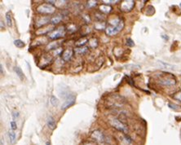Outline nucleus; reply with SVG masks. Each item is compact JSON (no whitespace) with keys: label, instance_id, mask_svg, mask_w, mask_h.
I'll use <instances>...</instances> for the list:
<instances>
[{"label":"nucleus","instance_id":"obj_1","mask_svg":"<svg viewBox=\"0 0 181 145\" xmlns=\"http://www.w3.org/2000/svg\"><path fill=\"white\" fill-rule=\"evenodd\" d=\"M158 82L166 87H172L176 84V79L175 77L170 73H162L158 76Z\"/></svg>","mask_w":181,"mask_h":145},{"label":"nucleus","instance_id":"obj_2","mask_svg":"<svg viewBox=\"0 0 181 145\" xmlns=\"http://www.w3.org/2000/svg\"><path fill=\"white\" fill-rule=\"evenodd\" d=\"M109 122L111 125L112 127L114 129H116L117 131H118L120 132L123 133V134H127L128 133V127L127 126L124 124L122 121L116 118V117H110L109 119Z\"/></svg>","mask_w":181,"mask_h":145},{"label":"nucleus","instance_id":"obj_3","mask_svg":"<svg viewBox=\"0 0 181 145\" xmlns=\"http://www.w3.org/2000/svg\"><path fill=\"white\" fill-rule=\"evenodd\" d=\"M123 28H124V22L122 21L118 25H109L105 29V32H106L107 35L113 36V35H116L117 33H118Z\"/></svg>","mask_w":181,"mask_h":145},{"label":"nucleus","instance_id":"obj_4","mask_svg":"<svg viewBox=\"0 0 181 145\" xmlns=\"http://www.w3.org/2000/svg\"><path fill=\"white\" fill-rule=\"evenodd\" d=\"M55 7L52 6L51 4H47V3H43L41 4L37 7L38 12L41 13V14H52L55 12Z\"/></svg>","mask_w":181,"mask_h":145},{"label":"nucleus","instance_id":"obj_5","mask_svg":"<svg viewBox=\"0 0 181 145\" xmlns=\"http://www.w3.org/2000/svg\"><path fill=\"white\" fill-rule=\"evenodd\" d=\"M75 96L73 94H68L66 95V98H65V100L64 102V104H62V107H61V109L62 110H65L66 108H68L70 106H72L73 104H74L75 103Z\"/></svg>","mask_w":181,"mask_h":145},{"label":"nucleus","instance_id":"obj_6","mask_svg":"<svg viewBox=\"0 0 181 145\" xmlns=\"http://www.w3.org/2000/svg\"><path fill=\"white\" fill-rule=\"evenodd\" d=\"M65 34V27H61L59 29H57L56 30H54L49 33V38L51 39H58V38H62Z\"/></svg>","mask_w":181,"mask_h":145},{"label":"nucleus","instance_id":"obj_7","mask_svg":"<svg viewBox=\"0 0 181 145\" xmlns=\"http://www.w3.org/2000/svg\"><path fill=\"white\" fill-rule=\"evenodd\" d=\"M135 1L132 0H128V1H123V3L121 5V10L125 12H131L133 9V7L135 6Z\"/></svg>","mask_w":181,"mask_h":145},{"label":"nucleus","instance_id":"obj_8","mask_svg":"<svg viewBox=\"0 0 181 145\" xmlns=\"http://www.w3.org/2000/svg\"><path fill=\"white\" fill-rule=\"evenodd\" d=\"M91 137L93 138L95 140H96L99 143H104L105 141V135L101 132L100 131H94L93 132L91 133Z\"/></svg>","mask_w":181,"mask_h":145},{"label":"nucleus","instance_id":"obj_9","mask_svg":"<svg viewBox=\"0 0 181 145\" xmlns=\"http://www.w3.org/2000/svg\"><path fill=\"white\" fill-rule=\"evenodd\" d=\"M73 54H74V51L71 48L65 50L62 53L63 60L64 61H69V60L71 59V57L73 56Z\"/></svg>","mask_w":181,"mask_h":145},{"label":"nucleus","instance_id":"obj_10","mask_svg":"<svg viewBox=\"0 0 181 145\" xmlns=\"http://www.w3.org/2000/svg\"><path fill=\"white\" fill-rule=\"evenodd\" d=\"M50 21V19H49V17H40V18H38L37 20V21H36V27H41V26H43V25H46L47 23H48Z\"/></svg>","mask_w":181,"mask_h":145},{"label":"nucleus","instance_id":"obj_11","mask_svg":"<svg viewBox=\"0 0 181 145\" xmlns=\"http://www.w3.org/2000/svg\"><path fill=\"white\" fill-rule=\"evenodd\" d=\"M47 125L51 130H54L56 128V120L53 117H49L47 120Z\"/></svg>","mask_w":181,"mask_h":145},{"label":"nucleus","instance_id":"obj_12","mask_svg":"<svg viewBox=\"0 0 181 145\" xmlns=\"http://www.w3.org/2000/svg\"><path fill=\"white\" fill-rule=\"evenodd\" d=\"M88 42H89L88 38L84 37V38H82L80 39H78L76 43H75V45L78 47H82V46H83L84 44H86Z\"/></svg>","mask_w":181,"mask_h":145},{"label":"nucleus","instance_id":"obj_13","mask_svg":"<svg viewBox=\"0 0 181 145\" xmlns=\"http://www.w3.org/2000/svg\"><path fill=\"white\" fill-rule=\"evenodd\" d=\"M14 70H15L16 75L18 76L19 78H20V80H23V79H24V73H23V71L21 70V69H20V67H18V66H16Z\"/></svg>","mask_w":181,"mask_h":145},{"label":"nucleus","instance_id":"obj_14","mask_svg":"<svg viewBox=\"0 0 181 145\" xmlns=\"http://www.w3.org/2000/svg\"><path fill=\"white\" fill-rule=\"evenodd\" d=\"M100 12L104 13H109L112 11V7L110 6L105 5V4H103V5H101L100 7Z\"/></svg>","mask_w":181,"mask_h":145},{"label":"nucleus","instance_id":"obj_15","mask_svg":"<svg viewBox=\"0 0 181 145\" xmlns=\"http://www.w3.org/2000/svg\"><path fill=\"white\" fill-rule=\"evenodd\" d=\"M74 51L78 55H84L88 51V48L86 47H78Z\"/></svg>","mask_w":181,"mask_h":145},{"label":"nucleus","instance_id":"obj_16","mask_svg":"<svg viewBox=\"0 0 181 145\" xmlns=\"http://www.w3.org/2000/svg\"><path fill=\"white\" fill-rule=\"evenodd\" d=\"M89 47L91 48H95L98 46V40L96 38H91L89 40Z\"/></svg>","mask_w":181,"mask_h":145},{"label":"nucleus","instance_id":"obj_17","mask_svg":"<svg viewBox=\"0 0 181 145\" xmlns=\"http://www.w3.org/2000/svg\"><path fill=\"white\" fill-rule=\"evenodd\" d=\"M8 135H9V139H10V142L12 143V144H15V142H16V133L15 131H10L9 133H8Z\"/></svg>","mask_w":181,"mask_h":145},{"label":"nucleus","instance_id":"obj_18","mask_svg":"<svg viewBox=\"0 0 181 145\" xmlns=\"http://www.w3.org/2000/svg\"><path fill=\"white\" fill-rule=\"evenodd\" d=\"M14 45H15L16 47H18V48H22V47H24L25 46V43H24L22 40H20V39H16V40H15V41H14Z\"/></svg>","mask_w":181,"mask_h":145},{"label":"nucleus","instance_id":"obj_19","mask_svg":"<svg viewBox=\"0 0 181 145\" xmlns=\"http://www.w3.org/2000/svg\"><path fill=\"white\" fill-rule=\"evenodd\" d=\"M6 21H7V25L10 27L13 26V20H12V16H11V13L7 12L6 13Z\"/></svg>","mask_w":181,"mask_h":145},{"label":"nucleus","instance_id":"obj_20","mask_svg":"<svg viewBox=\"0 0 181 145\" xmlns=\"http://www.w3.org/2000/svg\"><path fill=\"white\" fill-rule=\"evenodd\" d=\"M61 20H62V18L61 16H56V17L51 20V22L52 25H57L61 21Z\"/></svg>","mask_w":181,"mask_h":145},{"label":"nucleus","instance_id":"obj_21","mask_svg":"<svg viewBox=\"0 0 181 145\" xmlns=\"http://www.w3.org/2000/svg\"><path fill=\"white\" fill-rule=\"evenodd\" d=\"M95 28L96 30H104V29H106L105 23H103V22H97V23L95 25Z\"/></svg>","mask_w":181,"mask_h":145},{"label":"nucleus","instance_id":"obj_22","mask_svg":"<svg viewBox=\"0 0 181 145\" xmlns=\"http://www.w3.org/2000/svg\"><path fill=\"white\" fill-rule=\"evenodd\" d=\"M51 104L53 105V106H57L58 105V104H59V100H58V99L57 98H56V96H51Z\"/></svg>","mask_w":181,"mask_h":145},{"label":"nucleus","instance_id":"obj_23","mask_svg":"<svg viewBox=\"0 0 181 145\" xmlns=\"http://www.w3.org/2000/svg\"><path fill=\"white\" fill-rule=\"evenodd\" d=\"M160 64L163 66V68H166V69H170V70H174V66L171 65V64H169L164 63L163 61H159Z\"/></svg>","mask_w":181,"mask_h":145},{"label":"nucleus","instance_id":"obj_24","mask_svg":"<svg viewBox=\"0 0 181 145\" xmlns=\"http://www.w3.org/2000/svg\"><path fill=\"white\" fill-rule=\"evenodd\" d=\"M10 126H11V130L13 131H15L17 129V126H16V123L15 121H12L10 122Z\"/></svg>","mask_w":181,"mask_h":145},{"label":"nucleus","instance_id":"obj_25","mask_svg":"<svg viewBox=\"0 0 181 145\" xmlns=\"http://www.w3.org/2000/svg\"><path fill=\"white\" fill-rule=\"evenodd\" d=\"M96 4H97V1H88V7L90 8L96 6Z\"/></svg>","mask_w":181,"mask_h":145},{"label":"nucleus","instance_id":"obj_26","mask_svg":"<svg viewBox=\"0 0 181 145\" xmlns=\"http://www.w3.org/2000/svg\"><path fill=\"white\" fill-rule=\"evenodd\" d=\"M126 45L128 47H134L135 43H134V42H133V40L131 38H127L126 39Z\"/></svg>","mask_w":181,"mask_h":145},{"label":"nucleus","instance_id":"obj_27","mask_svg":"<svg viewBox=\"0 0 181 145\" xmlns=\"http://www.w3.org/2000/svg\"><path fill=\"white\" fill-rule=\"evenodd\" d=\"M19 116H20V114H19L18 112H16V111H14L13 113V121H16L17 118L19 117Z\"/></svg>","mask_w":181,"mask_h":145},{"label":"nucleus","instance_id":"obj_28","mask_svg":"<svg viewBox=\"0 0 181 145\" xmlns=\"http://www.w3.org/2000/svg\"><path fill=\"white\" fill-rule=\"evenodd\" d=\"M174 98L175 99H176V100H180L181 101V91H180V92H178L176 95L174 96Z\"/></svg>","mask_w":181,"mask_h":145},{"label":"nucleus","instance_id":"obj_29","mask_svg":"<svg viewBox=\"0 0 181 145\" xmlns=\"http://www.w3.org/2000/svg\"><path fill=\"white\" fill-rule=\"evenodd\" d=\"M0 70H1V74H3V64H0Z\"/></svg>","mask_w":181,"mask_h":145},{"label":"nucleus","instance_id":"obj_30","mask_svg":"<svg viewBox=\"0 0 181 145\" xmlns=\"http://www.w3.org/2000/svg\"><path fill=\"white\" fill-rule=\"evenodd\" d=\"M1 29L2 30L4 29V24H3V20H1Z\"/></svg>","mask_w":181,"mask_h":145},{"label":"nucleus","instance_id":"obj_31","mask_svg":"<svg viewBox=\"0 0 181 145\" xmlns=\"http://www.w3.org/2000/svg\"><path fill=\"white\" fill-rule=\"evenodd\" d=\"M0 145H4V141H3V139H1Z\"/></svg>","mask_w":181,"mask_h":145},{"label":"nucleus","instance_id":"obj_32","mask_svg":"<svg viewBox=\"0 0 181 145\" xmlns=\"http://www.w3.org/2000/svg\"><path fill=\"white\" fill-rule=\"evenodd\" d=\"M47 145H51L50 142H47Z\"/></svg>","mask_w":181,"mask_h":145},{"label":"nucleus","instance_id":"obj_33","mask_svg":"<svg viewBox=\"0 0 181 145\" xmlns=\"http://www.w3.org/2000/svg\"><path fill=\"white\" fill-rule=\"evenodd\" d=\"M180 7H181V3H180Z\"/></svg>","mask_w":181,"mask_h":145}]
</instances>
